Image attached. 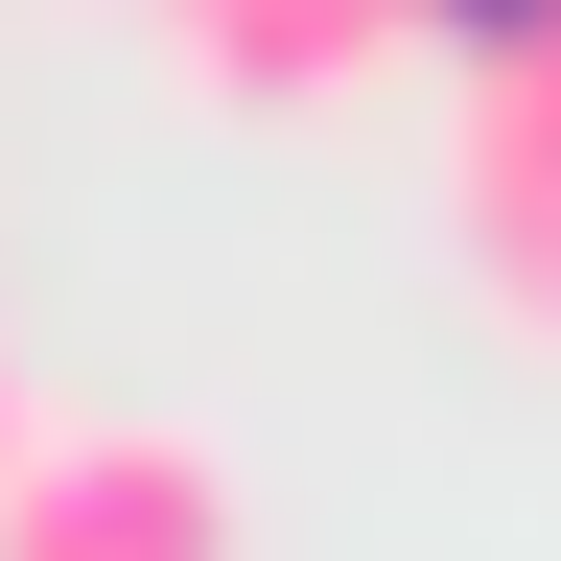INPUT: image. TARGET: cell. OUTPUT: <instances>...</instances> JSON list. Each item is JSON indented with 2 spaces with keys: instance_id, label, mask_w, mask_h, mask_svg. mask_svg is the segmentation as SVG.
Returning a JSON list of instances; mask_svg holds the SVG:
<instances>
[{
  "instance_id": "6da1fadb",
  "label": "cell",
  "mask_w": 561,
  "mask_h": 561,
  "mask_svg": "<svg viewBox=\"0 0 561 561\" xmlns=\"http://www.w3.org/2000/svg\"><path fill=\"white\" fill-rule=\"evenodd\" d=\"M0 561H234V468L187 421H47L0 491Z\"/></svg>"
},
{
  "instance_id": "7a4b0ae2",
  "label": "cell",
  "mask_w": 561,
  "mask_h": 561,
  "mask_svg": "<svg viewBox=\"0 0 561 561\" xmlns=\"http://www.w3.org/2000/svg\"><path fill=\"white\" fill-rule=\"evenodd\" d=\"M445 187H468V280L561 351V24H538L515 70H468V164H445Z\"/></svg>"
},
{
  "instance_id": "3957f363",
  "label": "cell",
  "mask_w": 561,
  "mask_h": 561,
  "mask_svg": "<svg viewBox=\"0 0 561 561\" xmlns=\"http://www.w3.org/2000/svg\"><path fill=\"white\" fill-rule=\"evenodd\" d=\"M164 24H187L210 70H234V94H351V70H375V47L421 24V0H164Z\"/></svg>"
},
{
  "instance_id": "277c9868",
  "label": "cell",
  "mask_w": 561,
  "mask_h": 561,
  "mask_svg": "<svg viewBox=\"0 0 561 561\" xmlns=\"http://www.w3.org/2000/svg\"><path fill=\"white\" fill-rule=\"evenodd\" d=\"M24 445H47V421H24V375H0V491H24Z\"/></svg>"
}]
</instances>
